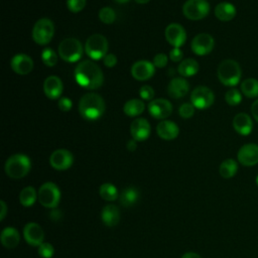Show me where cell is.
I'll return each mask as SVG.
<instances>
[{
  "instance_id": "cell-41",
  "label": "cell",
  "mask_w": 258,
  "mask_h": 258,
  "mask_svg": "<svg viewBox=\"0 0 258 258\" xmlns=\"http://www.w3.org/2000/svg\"><path fill=\"white\" fill-rule=\"evenodd\" d=\"M167 61H168V57L163 52H159L155 54L153 57V64L156 68H164L167 64Z\"/></svg>"
},
{
  "instance_id": "cell-21",
  "label": "cell",
  "mask_w": 258,
  "mask_h": 258,
  "mask_svg": "<svg viewBox=\"0 0 258 258\" xmlns=\"http://www.w3.org/2000/svg\"><path fill=\"white\" fill-rule=\"evenodd\" d=\"M189 90L188 82L183 78H173L167 86V93L173 99L184 97Z\"/></svg>"
},
{
  "instance_id": "cell-23",
  "label": "cell",
  "mask_w": 258,
  "mask_h": 258,
  "mask_svg": "<svg viewBox=\"0 0 258 258\" xmlns=\"http://www.w3.org/2000/svg\"><path fill=\"white\" fill-rule=\"evenodd\" d=\"M233 127L237 133L247 136L253 129V122L251 117L246 113H239L233 119Z\"/></svg>"
},
{
  "instance_id": "cell-5",
  "label": "cell",
  "mask_w": 258,
  "mask_h": 258,
  "mask_svg": "<svg viewBox=\"0 0 258 258\" xmlns=\"http://www.w3.org/2000/svg\"><path fill=\"white\" fill-rule=\"evenodd\" d=\"M38 202L47 209H54L60 201V190L52 181H46L40 185L37 191Z\"/></svg>"
},
{
  "instance_id": "cell-29",
  "label": "cell",
  "mask_w": 258,
  "mask_h": 258,
  "mask_svg": "<svg viewBox=\"0 0 258 258\" xmlns=\"http://www.w3.org/2000/svg\"><path fill=\"white\" fill-rule=\"evenodd\" d=\"M36 200H38V196H37V191L33 186L28 185L21 189L19 194V202L23 207L28 208L33 206Z\"/></svg>"
},
{
  "instance_id": "cell-47",
  "label": "cell",
  "mask_w": 258,
  "mask_h": 258,
  "mask_svg": "<svg viewBox=\"0 0 258 258\" xmlns=\"http://www.w3.org/2000/svg\"><path fill=\"white\" fill-rule=\"evenodd\" d=\"M126 147H127V149H128L129 151H134V150L137 148V143H136V141H135L134 139L129 140V141L127 142V144H126Z\"/></svg>"
},
{
  "instance_id": "cell-14",
  "label": "cell",
  "mask_w": 258,
  "mask_h": 258,
  "mask_svg": "<svg viewBox=\"0 0 258 258\" xmlns=\"http://www.w3.org/2000/svg\"><path fill=\"white\" fill-rule=\"evenodd\" d=\"M238 161L244 166H253L258 163V144L248 143L243 145L237 153Z\"/></svg>"
},
{
  "instance_id": "cell-12",
  "label": "cell",
  "mask_w": 258,
  "mask_h": 258,
  "mask_svg": "<svg viewBox=\"0 0 258 258\" xmlns=\"http://www.w3.org/2000/svg\"><path fill=\"white\" fill-rule=\"evenodd\" d=\"M215 46V40L209 33H199L191 40V50L197 55L209 54Z\"/></svg>"
},
{
  "instance_id": "cell-20",
  "label": "cell",
  "mask_w": 258,
  "mask_h": 258,
  "mask_svg": "<svg viewBox=\"0 0 258 258\" xmlns=\"http://www.w3.org/2000/svg\"><path fill=\"white\" fill-rule=\"evenodd\" d=\"M63 90L62 82L57 76H48L43 83V92L51 100L59 98Z\"/></svg>"
},
{
  "instance_id": "cell-50",
  "label": "cell",
  "mask_w": 258,
  "mask_h": 258,
  "mask_svg": "<svg viewBox=\"0 0 258 258\" xmlns=\"http://www.w3.org/2000/svg\"><path fill=\"white\" fill-rule=\"evenodd\" d=\"M115 2L117 3H120V4H123V3H127L129 0H114Z\"/></svg>"
},
{
  "instance_id": "cell-8",
  "label": "cell",
  "mask_w": 258,
  "mask_h": 258,
  "mask_svg": "<svg viewBox=\"0 0 258 258\" xmlns=\"http://www.w3.org/2000/svg\"><path fill=\"white\" fill-rule=\"evenodd\" d=\"M54 24L48 18L38 19L32 28V39L39 45L47 44L53 37Z\"/></svg>"
},
{
  "instance_id": "cell-4",
  "label": "cell",
  "mask_w": 258,
  "mask_h": 258,
  "mask_svg": "<svg viewBox=\"0 0 258 258\" xmlns=\"http://www.w3.org/2000/svg\"><path fill=\"white\" fill-rule=\"evenodd\" d=\"M217 75L219 81L228 87L236 86L241 79L242 71L240 64L234 59H224L218 67Z\"/></svg>"
},
{
  "instance_id": "cell-37",
  "label": "cell",
  "mask_w": 258,
  "mask_h": 258,
  "mask_svg": "<svg viewBox=\"0 0 258 258\" xmlns=\"http://www.w3.org/2000/svg\"><path fill=\"white\" fill-rule=\"evenodd\" d=\"M37 253L41 258H51L54 255V248L48 242H43L38 246Z\"/></svg>"
},
{
  "instance_id": "cell-46",
  "label": "cell",
  "mask_w": 258,
  "mask_h": 258,
  "mask_svg": "<svg viewBox=\"0 0 258 258\" xmlns=\"http://www.w3.org/2000/svg\"><path fill=\"white\" fill-rule=\"evenodd\" d=\"M0 204H1V218H0V221H3L5 216H6V213H7V206H6L4 201H0Z\"/></svg>"
},
{
  "instance_id": "cell-10",
  "label": "cell",
  "mask_w": 258,
  "mask_h": 258,
  "mask_svg": "<svg viewBox=\"0 0 258 258\" xmlns=\"http://www.w3.org/2000/svg\"><path fill=\"white\" fill-rule=\"evenodd\" d=\"M215 101V95L213 91L205 86H199L194 89L190 94V102L195 108L204 110L213 105Z\"/></svg>"
},
{
  "instance_id": "cell-7",
  "label": "cell",
  "mask_w": 258,
  "mask_h": 258,
  "mask_svg": "<svg viewBox=\"0 0 258 258\" xmlns=\"http://www.w3.org/2000/svg\"><path fill=\"white\" fill-rule=\"evenodd\" d=\"M85 51L94 60L104 58V56L107 54V51H108L107 38L100 33L92 34L86 40Z\"/></svg>"
},
{
  "instance_id": "cell-11",
  "label": "cell",
  "mask_w": 258,
  "mask_h": 258,
  "mask_svg": "<svg viewBox=\"0 0 258 258\" xmlns=\"http://www.w3.org/2000/svg\"><path fill=\"white\" fill-rule=\"evenodd\" d=\"M49 163L56 170H67L74 163V155L68 149H56L50 154Z\"/></svg>"
},
{
  "instance_id": "cell-27",
  "label": "cell",
  "mask_w": 258,
  "mask_h": 258,
  "mask_svg": "<svg viewBox=\"0 0 258 258\" xmlns=\"http://www.w3.org/2000/svg\"><path fill=\"white\" fill-rule=\"evenodd\" d=\"M139 197H140V194L136 187L128 186L124 188L119 195V201L123 207L129 208L134 206L139 201Z\"/></svg>"
},
{
  "instance_id": "cell-30",
  "label": "cell",
  "mask_w": 258,
  "mask_h": 258,
  "mask_svg": "<svg viewBox=\"0 0 258 258\" xmlns=\"http://www.w3.org/2000/svg\"><path fill=\"white\" fill-rule=\"evenodd\" d=\"M144 109H145V105L143 101L139 99L128 100L123 107L124 113L129 117H135L140 115L144 111Z\"/></svg>"
},
{
  "instance_id": "cell-15",
  "label": "cell",
  "mask_w": 258,
  "mask_h": 258,
  "mask_svg": "<svg viewBox=\"0 0 258 258\" xmlns=\"http://www.w3.org/2000/svg\"><path fill=\"white\" fill-rule=\"evenodd\" d=\"M164 33L167 42L173 47H180L186 39V32L184 28L178 23L168 24Z\"/></svg>"
},
{
  "instance_id": "cell-28",
  "label": "cell",
  "mask_w": 258,
  "mask_h": 258,
  "mask_svg": "<svg viewBox=\"0 0 258 258\" xmlns=\"http://www.w3.org/2000/svg\"><path fill=\"white\" fill-rule=\"evenodd\" d=\"M177 72L181 77L195 76L199 72V63L194 58H185L179 62Z\"/></svg>"
},
{
  "instance_id": "cell-22",
  "label": "cell",
  "mask_w": 258,
  "mask_h": 258,
  "mask_svg": "<svg viewBox=\"0 0 258 258\" xmlns=\"http://www.w3.org/2000/svg\"><path fill=\"white\" fill-rule=\"evenodd\" d=\"M157 135L164 140H172L179 134L178 126L170 120H162L156 126Z\"/></svg>"
},
{
  "instance_id": "cell-33",
  "label": "cell",
  "mask_w": 258,
  "mask_h": 258,
  "mask_svg": "<svg viewBox=\"0 0 258 258\" xmlns=\"http://www.w3.org/2000/svg\"><path fill=\"white\" fill-rule=\"evenodd\" d=\"M241 92L248 98L258 97V80L248 78L241 84Z\"/></svg>"
},
{
  "instance_id": "cell-43",
  "label": "cell",
  "mask_w": 258,
  "mask_h": 258,
  "mask_svg": "<svg viewBox=\"0 0 258 258\" xmlns=\"http://www.w3.org/2000/svg\"><path fill=\"white\" fill-rule=\"evenodd\" d=\"M103 62L107 68H113L117 63V57L113 53H107L103 58Z\"/></svg>"
},
{
  "instance_id": "cell-13",
  "label": "cell",
  "mask_w": 258,
  "mask_h": 258,
  "mask_svg": "<svg viewBox=\"0 0 258 258\" xmlns=\"http://www.w3.org/2000/svg\"><path fill=\"white\" fill-rule=\"evenodd\" d=\"M23 238L28 245L38 247L43 243L44 232L39 224L30 222L23 228Z\"/></svg>"
},
{
  "instance_id": "cell-31",
  "label": "cell",
  "mask_w": 258,
  "mask_h": 258,
  "mask_svg": "<svg viewBox=\"0 0 258 258\" xmlns=\"http://www.w3.org/2000/svg\"><path fill=\"white\" fill-rule=\"evenodd\" d=\"M238 171V163L233 158L225 159L219 167V173L223 178H232Z\"/></svg>"
},
{
  "instance_id": "cell-36",
  "label": "cell",
  "mask_w": 258,
  "mask_h": 258,
  "mask_svg": "<svg viewBox=\"0 0 258 258\" xmlns=\"http://www.w3.org/2000/svg\"><path fill=\"white\" fill-rule=\"evenodd\" d=\"M225 100L226 102L231 105V106H236V105H239L242 101V95L240 93V91H238L237 89L233 88V89H230L226 95H225Z\"/></svg>"
},
{
  "instance_id": "cell-35",
  "label": "cell",
  "mask_w": 258,
  "mask_h": 258,
  "mask_svg": "<svg viewBox=\"0 0 258 258\" xmlns=\"http://www.w3.org/2000/svg\"><path fill=\"white\" fill-rule=\"evenodd\" d=\"M99 18L105 24H111L116 19L115 11L110 7H103L99 11Z\"/></svg>"
},
{
  "instance_id": "cell-51",
  "label": "cell",
  "mask_w": 258,
  "mask_h": 258,
  "mask_svg": "<svg viewBox=\"0 0 258 258\" xmlns=\"http://www.w3.org/2000/svg\"><path fill=\"white\" fill-rule=\"evenodd\" d=\"M256 183H257V185H258V175L256 176Z\"/></svg>"
},
{
  "instance_id": "cell-6",
  "label": "cell",
  "mask_w": 258,
  "mask_h": 258,
  "mask_svg": "<svg viewBox=\"0 0 258 258\" xmlns=\"http://www.w3.org/2000/svg\"><path fill=\"white\" fill-rule=\"evenodd\" d=\"M58 54L64 61L76 62L83 55V45L75 37L64 38L58 45Z\"/></svg>"
},
{
  "instance_id": "cell-2",
  "label": "cell",
  "mask_w": 258,
  "mask_h": 258,
  "mask_svg": "<svg viewBox=\"0 0 258 258\" xmlns=\"http://www.w3.org/2000/svg\"><path fill=\"white\" fill-rule=\"evenodd\" d=\"M105 108L104 99L96 93L85 94L79 102V112L81 116L89 121H95L102 117Z\"/></svg>"
},
{
  "instance_id": "cell-25",
  "label": "cell",
  "mask_w": 258,
  "mask_h": 258,
  "mask_svg": "<svg viewBox=\"0 0 258 258\" xmlns=\"http://www.w3.org/2000/svg\"><path fill=\"white\" fill-rule=\"evenodd\" d=\"M1 244L7 249L15 248L20 242L19 232L13 227H6L2 230L0 235Z\"/></svg>"
},
{
  "instance_id": "cell-49",
  "label": "cell",
  "mask_w": 258,
  "mask_h": 258,
  "mask_svg": "<svg viewBox=\"0 0 258 258\" xmlns=\"http://www.w3.org/2000/svg\"><path fill=\"white\" fill-rule=\"evenodd\" d=\"M150 0H135V2H137L138 4H146L148 3Z\"/></svg>"
},
{
  "instance_id": "cell-18",
  "label": "cell",
  "mask_w": 258,
  "mask_h": 258,
  "mask_svg": "<svg viewBox=\"0 0 258 258\" xmlns=\"http://www.w3.org/2000/svg\"><path fill=\"white\" fill-rule=\"evenodd\" d=\"M151 132L149 122L144 118H137L130 125V133L135 141H145Z\"/></svg>"
},
{
  "instance_id": "cell-1",
  "label": "cell",
  "mask_w": 258,
  "mask_h": 258,
  "mask_svg": "<svg viewBox=\"0 0 258 258\" xmlns=\"http://www.w3.org/2000/svg\"><path fill=\"white\" fill-rule=\"evenodd\" d=\"M74 76L79 86L88 90L100 88L104 82L101 68L93 60H83L75 69Z\"/></svg>"
},
{
  "instance_id": "cell-44",
  "label": "cell",
  "mask_w": 258,
  "mask_h": 258,
  "mask_svg": "<svg viewBox=\"0 0 258 258\" xmlns=\"http://www.w3.org/2000/svg\"><path fill=\"white\" fill-rule=\"evenodd\" d=\"M169 58L176 62V61H180L182 59V51L179 49V47H173L170 52H169Z\"/></svg>"
},
{
  "instance_id": "cell-34",
  "label": "cell",
  "mask_w": 258,
  "mask_h": 258,
  "mask_svg": "<svg viewBox=\"0 0 258 258\" xmlns=\"http://www.w3.org/2000/svg\"><path fill=\"white\" fill-rule=\"evenodd\" d=\"M41 60L45 66L53 67L57 62V55L52 48L46 47L41 52Z\"/></svg>"
},
{
  "instance_id": "cell-38",
  "label": "cell",
  "mask_w": 258,
  "mask_h": 258,
  "mask_svg": "<svg viewBox=\"0 0 258 258\" xmlns=\"http://www.w3.org/2000/svg\"><path fill=\"white\" fill-rule=\"evenodd\" d=\"M179 116L183 119H188L195 114V106L191 103H184L178 109Z\"/></svg>"
},
{
  "instance_id": "cell-17",
  "label": "cell",
  "mask_w": 258,
  "mask_h": 258,
  "mask_svg": "<svg viewBox=\"0 0 258 258\" xmlns=\"http://www.w3.org/2000/svg\"><path fill=\"white\" fill-rule=\"evenodd\" d=\"M155 74V67L153 62L146 59H141L133 63L131 68V75L137 81H146Z\"/></svg>"
},
{
  "instance_id": "cell-19",
  "label": "cell",
  "mask_w": 258,
  "mask_h": 258,
  "mask_svg": "<svg viewBox=\"0 0 258 258\" xmlns=\"http://www.w3.org/2000/svg\"><path fill=\"white\" fill-rule=\"evenodd\" d=\"M10 66L14 73L18 75H27L33 69V60L25 53H18L11 58Z\"/></svg>"
},
{
  "instance_id": "cell-9",
  "label": "cell",
  "mask_w": 258,
  "mask_h": 258,
  "mask_svg": "<svg viewBox=\"0 0 258 258\" xmlns=\"http://www.w3.org/2000/svg\"><path fill=\"white\" fill-rule=\"evenodd\" d=\"M210 12L207 0H187L182 6L183 15L189 20H201Z\"/></svg>"
},
{
  "instance_id": "cell-26",
  "label": "cell",
  "mask_w": 258,
  "mask_h": 258,
  "mask_svg": "<svg viewBox=\"0 0 258 258\" xmlns=\"http://www.w3.org/2000/svg\"><path fill=\"white\" fill-rule=\"evenodd\" d=\"M215 15L221 21H230L236 16V7L230 2H221L215 7Z\"/></svg>"
},
{
  "instance_id": "cell-32",
  "label": "cell",
  "mask_w": 258,
  "mask_h": 258,
  "mask_svg": "<svg viewBox=\"0 0 258 258\" xmlns=\"http://www.w3.org/2000/svg\"><path fill=\"white\" fill-rule=\"evenodd\" d=\"M99 194L101 198L107 202H113L119 199V191L117 187L110 182H105L100 185L99 188Z\"/></svg>"
},
{
  "instance_id": "cell-45",
  "label": "cell",
  "mask_w": 258,
  "mask_h": 258,
  "mask_svg": "<svg viewBox=\"0 0 258 258\" xmlns=\"http://www.w3.org/2000/svg\"><path fill=\"white\" fill-rule=\"evenodd\" d=\"M251 114L253 118L258 122V100L254 101L251 105Z\"/></svg>"
},
{
  "instance_id": "cell-39",
  "label": "cell",
  "mask_w": 258,
  "mask_h": 258,
  "mask_svg": "<svg viewBox=\"0 0 258 258\" xmlns=\"http://www.w3.org/2000/svg\"><path fill=\"white\" fill-rule=\"evenodd\" d=\"M87 0H67V6L73 13H78L86 6Z\"/></svg>"
},
{
  "instance_id": "cell-42",
  "label": "cell",
  "mask_w": 258,
  "mask_h": 258,
  "mask_svg": "<svg viewBox=\"0 0 258 258\" xmlns=\"http://www.w3.org/2000/svg\"><path fill=\"white\" fill-rule=\"evenodd\" d=\"M72 105H73V103H72L71 99L68 98V97H62L57 102L58 109L62 112H69L72 108Z\"/></svg>"
},
{
  "instance_id": "cell-16",
  "label": "cell",
  "mask_w": 258,
  "mask_h": 258,
  "mask_svg": "<svg viewBox=\"0 0 258 258\" xmlns=\"http://www.w3.org/2000/svg\"><path fill=\"white\" fill-rule=\"evenodd\" d=\"M148 112L155 119H165L172 112V105L166 99H155L149 102Z\"/></svg>"
},
{
  "instance_id": "cell-48",
  "label": "cell",
  "mask_w": 258,
  "mask_h": 258,
  "mask_svg": "<svg viewBox=\"0 0 258 258\" xmlns=\"http://www.w3.org/2000/svg\"><path fill=\"white\" fill-rule=\"evenodd\" d=\"M181 258H202V256L195 252H186L181 256Z\"/></svg>"
},
{
  "instance_id": "cell-3",
  "label": "cell",
  "mask_w": 258,
  "mask_h": 258,
  "mask_svg": "<svg viewBox=\"0 0 258 258\" xmlns=\"http://www.w3.org/2000/svg\"><path fill=\"white\" fill-rule=\"evenodd\" d=\"M31 168L30 158L22 153H16L9 156L5 162V173L13 179H19L28 174Z\"/></svg>"
},
{
  "instance_id": "cell-40",
  "label": "cell",
  "mask_w": 258,
  "mask_h": 258,
  "mask_svg": "<svg viewBox=\"0 0 258 258\" xmlns=\"http://www.w3.org/2000/svg\"><path fill=\"white\" fill-rule=\"evenodd\" d=\"M139 95L142 100L151 101L154 97V90L150 86L144 85L139 89Z\"/></svg>"
},
{
  "instance_id": "cell-24",
  "label": "cell",
  "mask_w": 258,
  "mask_h": 258,
  "mask_svg": "<svg viewBox=\"0 0 258 258\" xmlns=\"http://www.w3.org/2000/svg\"><path fill=\"white\" fill-rule=\"evenodd\" d=\"M101 220L107 227H115L120 221V211L115 205H107L101 212Z\"/></svg>"
}]
</instances>
